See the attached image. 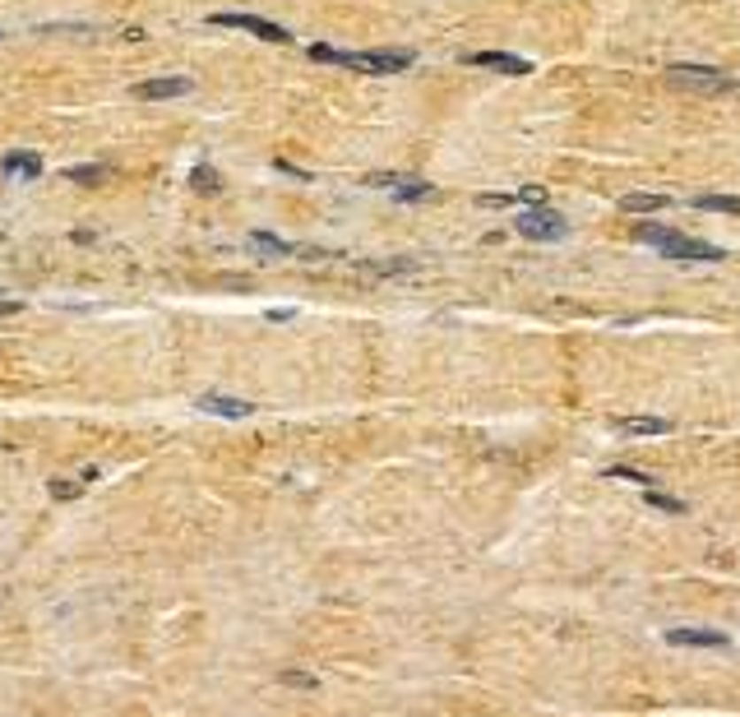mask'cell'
<instances>
[{
  "instance_id": "3957f363",
  "label": "cell",
  "mask_w": 740,
  "mask_h": 717,
  "mask_svg": "<svg viewBox=\"0 0 740 717\" xmlns=\"http://www.w3.org/2000/svg\"><path fill=\"white\" fill-rule=\"evenodd\" d=\"M513 227H519V236H528V241H565L569 236V222L555 209H546V204L519 213V218H513Z\"/></svg>"
},
{
  "instance_id": "d6986e66",
  "label": "cell",
  "mask_w": 740,
  "mask_h": 717,
  "mask_svg": "<svg viewBox=\"0 0 740 717\" xmlns=\"http://www.w3.org/2000/svg\"><path fill=\"white\" fill-rule=\"evenodd\" d=\"M190 186H195L199 195H218V172H213V167H195V172H190Z\"/></svg>"
},
{
  "instance_id": "2e32d148",
  "label": "cell",
  "mask_w": 740,
  "mask_h": 717,
  "mask_svg": "<svg viewBox=\"0 0 740 717\" xmlns=\"http://www.w3.org/2000/svg\"><path fill=\"white\" fill-rule=\"evenodd\" d=\"M694 209H708V213H736L740 218V199L736 195H698Z\"/></svg>"
},
{
  "instance_id": "8992f818",
  "label": "cell",
  "mask_w": 740,
  "mask_h": 717,
  "mask_svg": "<svg viewBox=\"0 0 740 717\" xmlns=\"http://www.w3.org/2000/svg\"><path fill=\"white\" fill-rule=\"evenodd\" d=\"M185 93H195V79H185V74H162V79H143V84H135L139 102H167V97H185Z\"/></svg>"
},
{
  "instance_id": "7c38bea8",
  "label": "cell",
  "mask_w": 740,
  "mask_h": 717,
  "mask_svg": "<svg viewBox=\"0 0 740 717\" xmlns=\"http://www.w3.org/2000/svg\"><path fill=\"white\" fill-rule=\"evenodd\" d=\"M611 426L625 430V436H667V430H671L667 417H615Z\"/></svg>"
},
{
  "instance_id": "44dd1931",
  "label": "cell",
  "mask_w": 740,
  "mask_h": 717,
  "mask_svg": "<svg viewBox=\"0 0 740 717\" xmlns=\"http://www.w3.org/2000/svg\"><path fill=\"white\" fill-rule=\"evenodd\" d=\"M282 685H297V690H311V685H315V675H305V671H282Z\"/></svg>"
},
{
  "instance_id": "30bf717a",
  "label": "cell",
  "mask_w": 740,
  "mask_h": 717,
  "mask_svg": "<svg viewBox=\"0 0 740 717\" xmlns=\"http://www.w3.org/2000/svg\"><path fill=\"white\" fill-rule=\"evenodd\" d=\"M195 407H204V412H213V417H232V421H241V417H251V412H255V403L227 398V394H204Z\"/></svg>"
},
{
  "instance_id": "5b68a950",
  "label": "cell",
  "mask_w": 740,
  "mask_h": 717,
  "mask_svg": "<svg viewBox=\"0 0 740 717\" xmlns=\"http://www.w3.org/2000/svg\"><path fill=\"white\" fill-rule=\"evenodd\" d=\"M667 74L681 89H698V93H727V89H736L722 70H708V66H671Z\"/></svg>"
},
{
  "instance_id": "ba28073f",
  "label": "cell",
  "mask_w": 740,
  "mask_h": 717,
  "mask_svg": "<svg viewBox=\"0 0 740 717\" xmlns=\"http://www.w3.org/2000/svg\"><path fill=\"white\" fill-rule=\"evenodd\" d=\"M671 648H727L722 629H667Z\"/></svg>"
},
{
  "instance_id": "8fae6325",
  "label": "cell",
  "mask_w": 740,
  "mask_h": 717,
  "mask_svg": "<svg viewBox=\"0 0 740 717\" xmlns=\"http://www.w3.org/2000/svg\"><path fill=\"white\" fill-rule=\"evenodd\" d=\"M370 186H389L398 199H430L436 195L426 181H412V176H370Z\"/></svg>"
},
{
  "instance_id": "ac0fdd59",
  "label": "cell",
  "mask_w": 740,
  "mask_h": 717,
  "mask_svg": "<svg viewBox=\"0 0 740 717\" xmlns=\"http://www.w3.org/2000/svg\"><path fill=\"white\" fill-rule=\"evenodd\" d=\"M251 251H259V255H292V245L269 236V232H251Z\"/></svg>"
},
{
  "instance_id": "9a60e30c",
  "label": "cell",
  "mask_w": 740,
  "mask_h": 717,
  "mask_svg": "<svg viewBox=\"0 0 740 717\" xmlns=\"http://www.w3.org/2000/svg\"><path fill=\"white\" fill-rule=\"evenodd\" d=\"M667 204H671L667 195H625L621 209L625 213H657V209H667Z\"/></svg>"
},
{
  "instance_id": "7a4b0ae2",
  "label": "cell",
  "mask_w": 740,
  "mask_h": 717,
  "mask_svg": "<svg viewBox=\"0 0 740 717\" xmlns=\"http://www.w3.org/2000/svg\"><path fill=\"white\" fill-rule=\"evenodd\" d=\"M315 60L324 66H343L357 74H398L412 66V51H334V47H311Z\"/></svg>"
},
{
  "instance_id": "e0dca14e",
  "label": "cell",
  "mask_w": 740,
  "mask_h": 717,
  "mask_svg": "<svg viewBox=\"0 0 740 717\" xmlns=\"http://www.w3.org/2000/svg\"><path fill=\"white\" fill-rule=\"evenodd\" d=\"M644 500H648L652 509H662V514H671V519H675V514H685V500H675V496H667V490H657V486L644 490Z\"/></svg>"
},
{
  "instance_id": "ffe728a7",
  "label": "cell",
  "mask_w": 740,
  "mask_h": 717,
  "mask_svg": "<svg viewBox=\"0 0 740 717\" xmlns=\"http://www.w3.org/2000/svg\"><path fill=\"white\" fill-rule=\"evenodd\" d=\"M606 477H611V482H634V486H644V490L652 486V477L639 473V467H606Z\"/></svg>"
},
{
  "instance_id": "52a82bcc",
  "label": "cell",
  "mask_w": 740,
  "mask_h": 717,
  "mask_svg": "<svg viewBox=\"0 0 740 717\" xmlns=\"http://www.w3.org/2000/svg\"><path fill=\"white\" fill-rule=\"evenodd\" d=\"M0 172H5L10 181H37L47 172V162L42 153H33V149H19V153H5V162H0Z\"/></svg>"
},
{
  "instance_id": "277c9868",
  "label": "cell",
  "mask_w": 740,
  "mask_h": 717,
  "mask_svg": "<svg viewBox=\"0 0 740 717\" xmlns=\"http://www.w3.org/2000/svg\"><path fill=\"white\" fill-rule=\"evenodd\" d=\"M209 24H218V28H241V33H255V37H264V42H278V47H287L292 42V33L287 28H278V24H269V19H259V14H241V10H218Z\"/></svg>"
},
{
  "instance_id": "9c48e42d",
  "label": "cell",
  "mask_w": 740,
  "mask_h": 717,
  "mask_svg": "<svg viewBox=\"0 0 740 717\" xmlns=\"http://www.w3.org/2000/svg\"><path fill=\"white\" fill-rule=\"evenodd\" d=\"M467 66H482V70H500V74H528L532 66L523 56H509V51H472Z\"/></svg>"
},
{
  "instance_id": "6da1fadb",
  "label": "cell",
  "mask_w": 740,
  "mask_h": 717,
  "mask_svg": "<svg viewBox=\"0 0 740 717\" xmlns=\"http://www.w3.org/2000/svg\"><path fill=\"white\" fill-rule=\"evenodd\" d=\"M634 236L657 245L662 251V259H675V264H717V259H727L717 245L708 241H694V236H681V232H671V227H657V222H639L634 227Z\"/></svg>"
},
{
  "instance_id": "5bb4252c",
  "label": "cell",
  "mask_w": 740,
  "mask_h": 717,
  "mask_svg": "<svg viewBox=\"0 0 740 717\" xmlns=\"http://www.w3.org/2000/svg\"><path fill=\"white\" fill-rule=\"evenodd\" d=\"M107 176H112L107 162H89V167H70L66 172V181H74V186H97V181H107Z\"/></svg>"
},
{
  "instance_id": "4fadbf2b",
  "label": "cell",
  "mask_w": 740,
  "mask_h": 717,
  "mask_svg": "<svg viewBox=\"0 0 740 717\" xmlns=\"http://www.w3.org/2000/svg\"><path fill=\"white\" fill-rule=\"evenodd\" d=\"M93 477H97V467H89L84 477H60V482H51V496H56V500H79Z\"/></svg>"
},
{
  "instance_id": "7402d4cb",
  "label": "cell",
  "mask_w": 740,
  "mask_h": 717,
  "mask_svg": "<svg viewBox=\"0 0 740 717\" xmlns=\"http://www.w3.org/2000/svg\"><path fill=\"white\" fill-rule=\"evenodd\" d=\"M19 311H24V301H14V297L0 292V315H19Z\"/></svg>"
}]
</instances>
